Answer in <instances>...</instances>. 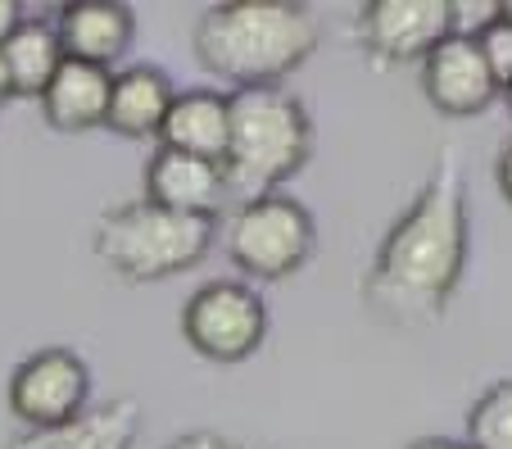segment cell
Masks as SVG:
<instances>
[{"mask_svg": "<svg viewBox=\"0 0 512 449\" xmlns=\"http://www.w3.org/2000/svg\"><path fill=\"white\" fill-rule=\"evenodd\" d=\"M467 241V186L458 168L440 159L372 254V268L363 277L368 309L395 327L440 323L463 282Z\"/></svg>", "mask_w": 512, "mask_h": 449, "instance_id": "cell-1", "label": "cell"}, {"mask_svg": "<svg viewBox=\"0 0 512 449\" xmlns=\"http://www.w3.org/2000/svg\"><path fill=\"white\" fill-rule=\"evenodd\" d=\"M318 19L295 0H232L195 23V64L236 91L277 87L318 50Z\"/></svg>", "mask_w": 512, "mask_h": 449, "instance_id": "cell-2", "label": "cell"}, {"mask_svg": "<svg viewBox=\"0 0 512 449\" xmlns=\"http://www.w3.org/2000/svg\"><path fill=\"white\" fill-rule=\"evenodd\" d=\"M313 155L309 109L281 87L232 91V141H227V177L232 186L268 196L300 173Z\"/></svg>", "mask_w": 512, "mask_h": 449, "instance_id": "cell-3", "label": "cell"}, {"mask_svg": "<svg viewBox=\"0 0 512 449\" xmlns=\"http://www.w3.org/2000/svg\"><path fill=\"white\" fill-rule=\"evenodd\" d=\"M213 245V218H186L150 200L114 205L96 223L100 264L123 282H164L191 273Z\"/></svg>", "mask_w": 512, "mask_h": 449, "instance_id": "cell-4", "label": "cell"}, {"mask_svg": "<svg viewBox=\"0 0 512 449\" xmlns=\"http://www.w3.org/2000/svg\"><path fill=\"white\" fill-rule=\"evenodd\" d=\"M313 250H318L313 214L281 191L245 200L227 227V254L254 282H286L290 273L309 264Z\"/></svg>", "mask_w": 512, "mask_h": 449, "instance_id": "cell-5", "label": "cell"}, {"mask_svg": "<svg viewBox=\"0 0 512 449\" xmlns=\"http://www.w3.org/2000/svg\"><path fill=\"white\" fill-rule=\"evenodd\" d=\"M182 336L209 363H245L268 336L263 295L245 282H209L186 295Z\"/></svg>", "mask_w": 512, "mask_h": 449, "instance_id": "cell-6", "label": "cell"}, {"mask_svg": "<svg viewBox=\"0 0 512 449\" xmlns=\"http://www.w3.org/2000/svg\"><path fill=\"white\" fill-rule=\"evenodd\" d=\"M10 413L28 431H55L78 422L91 404V368L78 350L50 345L37 350L10 372Z\"/></svg>", "mask_w": 512, "mask_h": 449, "instance_id": "cell-7", "label": "cell"}, {"mask_svg": "<svg viewBox=\"0 0 512 449\" xmlns=\"http://www.w3.org/2000/svg\"><path fill=\"white\" fill-rule=\"evenodd\" d=\"M358 37L368 59L381 69L422 64L440 41L454 37V5L449 0H372L358 14Z\"/></svg>", "mask_w": 512, "mask_h": 449, "instance_id": "cell-8", "label": "cell"}, {"mask_svg": "<svg viewBox=\"0 0 512 449\" xmlns=\"http://www.w3.org/2000/svg\"><path fill=\"white\" fill-rule=\"evenodd\" d=\"M422 96L445 118H476L503 96L481 37L454 32L422 59Z\"/></svg>", "mask_w": 512, "mask_h": 449, "instance_id": "cell-9", "label": "cell"}, {"mask_svg": "<svg viewBox=\"0 0 512 449\" xmlns=\"http://www.w3.org/2000/svg\"><path fill=\"white\" fill-rule=\"evenodd\" d=\"M227 191H232V177L213 159H195L159 146L145 164V200L159 209H173V214L218 218V209L227 205Z\"/></svg>", "mask_w": 512, "mask_h": 449, "instance_id": "cell-10", "label": "cell"}, {"mask_svg": "<svg viewBox=\"0 0 512 449\" xmlns=\"http://www.w3.org/2000/svg\"><path fill=\"white\" fill-rule=\"evenodd\" d=\"M59 46L64 59H78V64H96L109 69L132 50L136 37V14L118 0H73L59 10Z\"/></svg>", "mask_w": 512, "mask_h": 449, "instance_id": "cell-11", "label": "cell"}, {"mask_svg": "<svg viewBox=\"0 0 512 449\" xmlns=\"http://www.w3.org/2000/svg\"><path fill=\"white\" fill-rule=\"evenodd\" d=\"M109 91H114V69L64 59L59 73L50 78V87L41 91V118L64 137H82L91 127H105Z\"/></svg>", "mask_w": 512, "mask_h": 449, "instance_id": "cell-12", "label": "cell"}, {"mask_svg": "<svg viewBox=\"0 0 512 449\" xmlns=\"http://www.w3.org/2000/svg\"><path fill=\"white\" fill-rule=\"evenodd\" d=\"M227 141H232V96L209 87L177 91L173 109L164 118V132H159V146L223 164Z\"/></svg>", "mask_w": 512, "mask_h": 449, "instance_id": "cell-13", "label": "cell"}, {"mask_svg": "<svg viewBox=\"0 0 512 449\" xmlns=\"http://www.w3.org/2000/svg\"><path fill=\"white\" fill-rule=\"evenodd\" d=\"M177 91L168 73L150 69V64H132V69L114 73V91H109V118L105 127L114 137L127 141H150L164 132V118L173 109Z\"/></svg>", "mask_w": 512, "mask_h": 449, "instance_id": "cell-14", "label": "cell"}, {"mask_svg": "<svg viewBox=\"0 0 512 449\" xmlns=\"http://www.w3.org/2000/svg\"><path fill=\"white\" fill-rule=\"evenodd\" d=\"M0 64H5V78H10V96L41 100V91L50 87V78H55L59 64H64L59 28L55 23L28 19L5 46H0Z\"/></svg>", "mask_w": 512, "mask_h": 449, "instance_id": "cell-15", "label": "cell"}, {"mask_svg": "<svg viewBox=\"0 0 512 449\" xmlns=\"http://www.w3.org/2000/svg\"><path fill=\"white\" fill-rule=\"evenodd\" d=\"M136 409L132 400H114L96 413H82L78 422L55 431H28L23 440H14L10 449H132L136 436Z\"/></svg>", "mask_w": 512, "mask_h": 449, "instance_id": "cell-16", "label": "cell"}, {"mask_svg": "<svg viewBox=\"0 0 512 449\" xmlns=\"http://www.w3.org/2000/svg\"><path fill=\"white\" fill-rule=\"evenodd\" d=\"M472 449H512V381H494L467 413Z\"/></svg>", "mask_w": 512, "mask_h": 449, "instance_id": "cell-17", "label": "cell"}, {"mask_svg": "<svg viewBox=\"0 0 512 449\" xmlns=\"http://www.w3.org/2000/svg\"><path fill=\"white\" fill-rule=\"evenodd\" d=\"M481 46H485V59H490L494 78H499V87L508 91L512 87V23L499 19L494 28L481 32Z\"/></svg>", "mask_w": 512, "mask_h": 449, "instance_id": "cell-18", "label": "cell"}, {"mask_svg": "<svg viewBox=\"0 0 512 449\" xmlns=\"http://www.w3.org/2000/svg\"><path fill=\"white\" fill-rule=\"evenodd\" d=\"M168 449H245V445H236V440H227V436H213V431H186V436H177Z\"/></svg>", "mask_w": 512, "mask_h": 449, "instance_id": "cell-19", "label": "cell"}, {"mask_svg": "<svg viewBox=\"0 0 512 449\" xmlns=\"http://www.w3.org/2000/svg\"><path fill=\"white\" fill-rule=\"evenodd\" d=\"M494 186H499V196L512 205V141L499 150V159H494Z\"/></svg>", "mask_w": 512, "mask_h": 449, "instance_id": "cell-20", "label": "cell"}, {"mask_svg": "<svg viewBox=\"0 0 512 449\" xmlns=\"http://www.w3.org/2000/svg\"><path fill=\"white\" fill-rule=\"evenodd\" d=\"M23 5H14V0H0V46H5V41L14 37V32L23 28Z\"/></svg>", "mask_w": 512, "mask_h": 449, "instance_id": "cell-21", "label": "cell"}, {"mask_svg": "<svg viewBox=\"0 0 512 449\" xmlns=\"http://www.w3.org/2000/svg\"><path fill=\"white\" fill-rule=\"evenodd\" d=\"M408 449H472L467 440H445V436H426V440H417V445H408Z\"/></svg>", "mask_w": 512, "mask_h": 449, "instance_id": "cell-22", "label": "cell"}, {"mask_svg": "<svg viewBox=\"0 0 512 449\" xmlns=\"http://www.w3.org/2000/svg\"><path fill=\"white\" fill-rule=\"evenodd\" d=\"M0 100H10V78H5V64H0Z\"/></svg>", "mask_w": 512, "mask_h": 449, "instance_id": "cell-23", "label": "cell"}, {"mask_svg": "<svg viewBox=\"0 0 512 449\" xmlns=\"http://www.w3.org/2000/svg\"><path fill=\"white\" fill-rule=\"evenodd\" d=\"M503 100H508V109H512V87H508V91H503Z\"/></svg>", "mask_w": 512, "mask_h": 449, "instance_id": "cell-24", "label": "cell"}]
</instances>
